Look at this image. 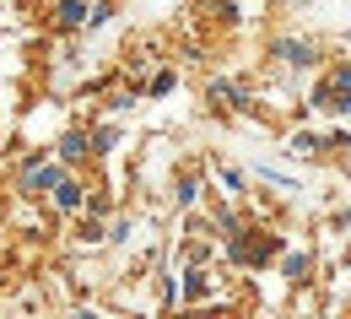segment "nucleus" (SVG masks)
<instances>
[{"instance_id": "7ed1b4c3", "label": "nucleus", "mask_w": 351, "mask_h": 319, "mask_svg": "<svg viewBox=\"0 0 351 319\" xmlns=\"http://www.w3.org/2000/svg\"><path fill=\"white\" fill-rule=\"evenodd\" d=\"M87 152H92V141L82 136V130H71V136L60 141V157H65V163H82V157H87Z\"/></svg>"}, {"instance_id": "f03ea898", "label": "nucleus", "mask_w": 351, "mask_h": 319, "mask_svg": "<svg viewBox=\"0 0 351 319\" xmlns=\"http://www.w3.org/2000/svg\"><path fill=\"white\" fill-rule=\"evenodd\" d=\"M54 22H60V27H82V22H87V5H82V0H60V5H54Z\"/></svg>"}, {"instance_id": "f257e3e1", "label": "nucleus", "mask_w": 351, "mask_h": 319, "mask_svg": "<svg viewBox=\"0 0 351 319\" xmlns=\"http://www.w3.org/2000/svg\"><path fill=\"white\" fill-rule=\"evenodd\" d=\"M49 195H54V206H60V211H76V206H82V184L65 179V174L54 179V189H49Z\"/></svg>"}, {"instance_id": "39448f33", "label": "nucleus", "mask_w": 351, "mask_h": 319, "mask_svg": "<svg viewBox=\"0 0 351 319\" xmlns=\"http://www.w3.org/2000/svg\"><path fill=\"white\" fill-rule=\"evenodd\" d=\"M200 292H206V271H184V298L195 303Z\"/></svg>"}, {"instance_id": "20e7f679", "label": "nucleus", "mask_w": 351, "mask_h": 319, "mask_svg": "<svg viewBox=\"0 0 351 319\" xmlns=\"http://www.w3.org/2000/svg\"><path fill=\"white\" fill-rule=\"evenodd\" d=\"M276 54H281V60H292V65H313V49H308V44H281Z\"/></svg>"}]
</instances>
